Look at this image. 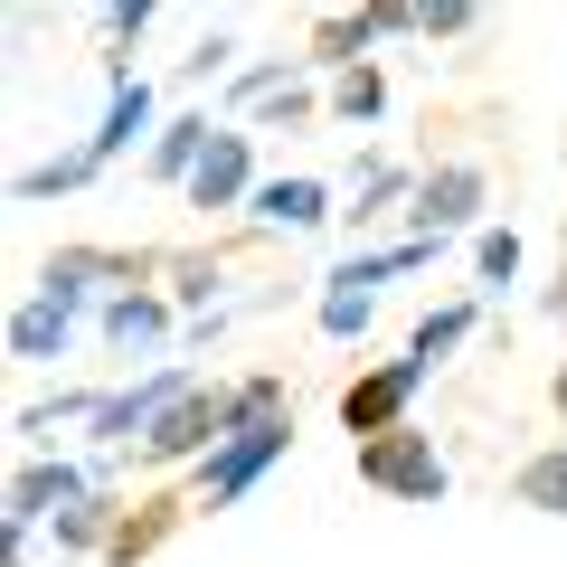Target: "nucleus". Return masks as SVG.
<instances>
[{
  "label": "nucleus",
  "mask_w": 567,
  "mask_h": 567,
  "mask_svg": "<svg viewBox=\"0 0 567 567\" xmlns=\"http://www.w3.org/2000/svg\"><path fill=\"white\" fill-rule=\"evenodd\" d=\"M360 483L398 492V502H445V454H435V435L398 425V435H369L360 445Z\"/></svg>",
  "instance_id": "f257e3e1"
},
{
  "label": "nucleus",
  "mask_w": 567,
  "mask_h": 567,
  "mask_svg": "<svg viewBox=\"0 0 567 567\" xmlns=\"http://www.w3.org/2000/svg\"><path fill=\"white\" fill-rule=\"evenodd\" d=\"M85 265L66 256V265H48V284L29 293L20 312H10V360H58L66 350V331H76V293H85Z\"/></svg>",
  "instance_id": "f03ea898"
},
{
  "label": "nucleus",
  "mask_w": 567,
  "mask_h": 567,
  "mask_svg": "<svg viewBox=\"0 0 567 567\" xmlns=\"http://www.w3.org/2000/svg\"><path fill=\"white\" fill-rule=\"evenodd\" d=\"M425 379H435L425 360H388V369H369V379H350V388H341V425L360 435V445H369V435H398L406 398H416Z\"/></svg>",
  "instance_id": "7ed1b4c3"
},
{
  "label": "nucleus",
  "mask_w": 567,
  "mask_h": 567,
  "mask_svg": "<svg viewBox=\"0 0 567 567\" xmlns=\"http://www.w3.org/2000/svg\"><path fill=\"white\" fill-rule=\"evenodd\" d=\"M181 398H199V379L171 360V369H152L142 388H114V398L95 406V435H104V445H133V435H152V425H162Z\"/></svg>",
  "instance_id": "20e7f679"
},
{
  "label": "nucleus",
  "mask_w": 567,
  "mask_h": 567,
  "mask_svg": "<svg viewBox=\"0 0 567 567\" xmlns=\"http://www.w3.org/2000/svg\"><path fill=\"white\" fill-rule=\"evenodd\" d=\"M227 435H237V406H227V388H199V398H181L152 435H142V454L152 464H181V454H218Z\"/></svg>",
  "instance_id": "39448f33"
},
{
  "label": "nucleus",
  "mask_w": 567,
  "mask_h": 567,
  "mask_svg": "<svg viewBox=\"0 0 567 567\" xmlns=\"http://www.w3.org/2000/svg\"><path fill=\"white\" fill-rule=\"evenodd\" d=\"M284 445H293V425H284V416H265V425H237V435H227V445L208 454V473H199V492H208V502H237V492L256 483V473L275 464Z\"/></svg>",
  "instance_id": "423d86ee"
},
{
  "label": "nucleus",
  "mask_w": 567,
  "mask_h": 567,
  "mask_svg": "<svg viewBox=\"0 0 567 567\" xmlns=\"http://www.w3.org/2000/svg\"><path fill=\"white\" fill-rule=\"evenodd\" d=\"M483 218V171L473 162H445L416 181V237H454V227Z\"/></svg>",
  "instance_id": "0eeeda50"
},
{
  "label": "nucleus",
  "mask_w": 567,
  "mask_h": 567,
  "mask_svg": "<svg viewBox=\"0 0 567 567\" xmlns=\"http://www.w3.org/2000/svg\"><path fill=\"white\" fill-rule=\"evenodd\" d=\"M76 502H95V492H85V473L76 464H20V483H10V529H20L29 539V520H48V511H76Z\"/></svg>",
  "instance_id": "6e6552de"
},
{
  "label": "nucleus",
  "mask_w": 567,
  "mask_h": 567,
  "mask_svg": "<svg viewBox=\"0 0 567 567\" xmlns=\"http://www.w3.org/2000/svg\"><path fill=\"white\" fill-rule=\"evenodd\" d=\"M189 199H199V208L256 199V152H246V133H218V142H208V162L189 171Z\"/></svg>",
  "instance_id": "1a4fd4ad"
},
{
  "label": "nucleus",
  "mask_w": 567,
  "mask_h": 567,
  "mask_svg": "<svg viewBox=\"0 0 567 567\" xmlns=\"http://www.w3.org/2000/svg\"><path fill=\"white\" fill-rule=\"evenodd\" d=\"M142 123H152V85H142V76H123V85H114V104H104V133L85 142V162H95V171H104V162H123Z\"/></svg>",
  "instance_id": "9d476101"
},
{
  "label": "nucleus",
  "mask_w": 567,
  "mask_h": 567,
  "mask_svg": "<svg viewBox=\"0 0 567 567\" xmlns=\"http://www.w3.org/2000/svg\"><path fill=\"white\" fill-rule=\"evenodd\" d=\"M246 208H256L265 227H322L331 218L322 181H256V199H246Z\"/></svg>",
  "instance_id": "9b49d317"
},
{
  "label": "nucleus",
  "mask_w": 567,
  "mask_h": 567,
  "mask_svg": "<svg viewBox=\"0 0 567 567\" xmlns=\"http://www.w3.org/2000/svg\"><path fill=\"white\" fill-rule=\"evenodd\" d=\"M208 142H218V123H208V114H181L162 142H152V181H189V171L208 162Z\"/></svg>",
  "instance_id": "f8f14e48"
},
{
  "label": "nucleus",
  "mask_w": 567,
  "mask_h": 567,
  "mask_svg": "<svg viewBox=\"0 0 567 567\" xmlns=\"http://www.w3.org/2000/svg\"><path fill=\"white\" fill-rule=\"evenodd\" d=\"M171 331V312L152 303V293H114V303H104V341L114 350H152Z\"/></svg>",
  "instance_id": "ddd939ff"
},
{
  "label": "nucleus",
  "mask_w": 567,
  "mask_h": 567,
  "mask_svg": "<svg viewBox=\"0 0 567 567\" xmlns=\"http://www.w3.org/2000/svg\"><path fill=\"white\" fill-rule=\"evenodd\" d=\"M464 331H473V303H445V312H425V322H416V341H406V360H425V369H435L454 341H464Z\"/></svg>",
  "instance_id": "4468645a"
},
{
  "label": "nucleus",
  "mask_w": 567,
  "mask_h": 567,
  "mask_svg": "<svg viewBox=\"0 0 567 567\" xmlns=\"http://www.w3.org/2000/svg\"><path fill=\"white\" fill-rule=\"evenodd\" d=\"M95 181V162H85V152H66V162H48V171H20V181H10V199H58V189H85Z\"/></svg>",
  "instance_id": "2eb2a0df"
},
{
  "label": "nucleus",
  "mask_w": 567,
  "mask_h": 567,
  "mask_svg": "<svg viewBox=\"0 0 567 567\" xmlns=\"http://www.w3.org/2000/svg\"><path fill=\"white\" fill-rule=\"evenodd\" d=\"M369 39H379V10H360V20H322V39H312V48H322V66H341V76H350V66H360L350 48H369Z\"/></svg>",
  "instance_id": "dca6fc26"
},
{
  "label": "nucleus",
  "mask_w": 567,
  "mask_h": 567,
  "mask_svg": "<svg viewBox=\"0 0 567 567\" xmlns=\"http://www.w3.org/2000/svg\"><path fill=\"white\" fill-rule=\"evenodd\" d=\"M520 502H529V511H567V445L539 454V464L520 473Z\"/></svg>",
  "instance_id": "f3484780"
},
{
  "label": "nucleus",
  "mask_w": 567,
  "mask_h": 567,
  "mask_svg": "<svg viewBox=\"0 0 567 567\" xmlns=\"http://www.w3.org/2000/svg\"><path fill=\"white\" fill-rule=\"evenodd\" d=\"M322 331H331V341H360V331H369V293H360V284H331V293H322Z\"/></svg>",
  "instance_id": "a211bd4d"
},
{
  "label": "nucleus",
  "mask_w": 567,
  "mask_h": 567,
  "mask_svg": "<svg viewBox=\"0 0 567 567\" xmlns=\"http://www.w3.org/2000/svg\"><path fill=\"white\" fill-rule=\"evenodd\" d=\"M331 104H341L350 123H369V114H379V104H388V76H379V66H350V76L331 85Z\"/></svg>",
  "instance_id": "6ab92c4d"
},
{
  "label": "nucleus",
  "mask_w": 567,
  "mask_h": 567,
  "mask_svg": "<svg viewBox=\"0 0 567 567\" xmlns=\"http://www.w3.org/2000/svg\"><path fill=\"white\" fill-rule=\"evenodd\" d=\"M473 265H483V284H511V275H520V237H511V227H492V237L473 246Z\"/></svg>",
  "instance_id": "aec40b11"
},
{
  "label": "nucleus",
  "mask_w": 567,
  "mask_h": 567,
  "mask_svg": "<svg viewBox=\"0 0 567 567\" xmlns=\"http://www.w3.org/2000/svg\"><path fill=\"white\" fill-rule=\"evenodd\" d=\"M58 539L95 548V539H104V502H76V511H66V520H58Z\"/></svg>",
  "instance_id": "412c9836"
},
{
  "label": "nucleus",
  "mask_w": 567,
  "mask_h": 567,
  "mask_svg": "<svg viewBox=\"0 0 567 567\" xmlns=\"http://www.w3.org/2000/svg\"><path fill=\"white\" fill-rule=\"evenodd\" d=\"M104 29H114V39H142V29H152V0H123V10H104Z\"/></svg>",
  "instance_id": "4be33fe9"
},
{
  "label": "nucleus",
  "mask_w": 567,
  "mask_h": 567,
  "mask_svg": "<svg viewBox=\"0 0 567 567\" xmlns=\"http://www.w3.org/2000/svg\"><path fill=\"white\" fill-rule=\"evenodd\" d=\"M454 29H473L464 0H445V10H425V39H454Z\"/></svg>",
  "instance_id": "5701e85b"
}]
</instances>
